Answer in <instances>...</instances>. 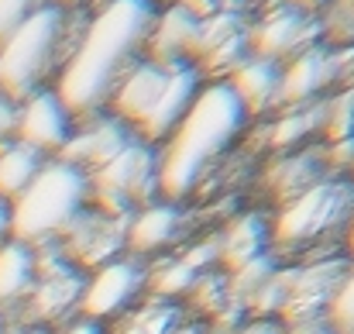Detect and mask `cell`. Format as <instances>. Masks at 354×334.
<instances>
[{
    "label": "cell",
    "instance_id": "83f0119b",
    "mask_svg": "<svg viewBox=\"0 0 354 334\" xmlns=\"http://www.w3.org/2000/svg\"><path fill=\"white\" fill-rule=\"evenodd\" d=\"M327 331L330 334H354V265H348L330 307H327Z\"/></svg>",
    "mask_w": 354,
    "mask_h": 334
},
{
    "label": "cell",
    "instance_id": "484cf974",
    "mask_svg": "<svg viewBox=\"0 0 354 334\" xmlns=\"http://www.w3.org/2000/svg\"><path fill=\"white\" fill-rule=\"evenodd\" d=\"M292 279H296V269H282V265H279V269L265 279V286L248 300V310H251L254 317H272V321H279V314H282V307H286V300H289Z\"/></svg>",
    "mask_w": 354,
    "mask_h": 334
},
{
    "label": "cell",
    "instance_id": "8fae6325",
    "mask_svg": "<svg viewBox=\"0 0 354 334\" xmlns=\"http://www.w3.org/2000/svg\"><path fill=\"white\" fill-rule=\"evenodd\" d=\"M131 141H138L134 128H127L114 114H97V117H86V121L73 124V134H69V141L62 145V152L55 159H62L69 166H80L83 173H93V169L107 166Z\"/></svg>",
    "mask_w": 354,
    "mask_h": 334
},
{
    "label": "cell",
    "instance_id": "4dcf8cb0",
    "mask_svg": "<svg viewBox=\"0 0 354 334\" xmlns=\"http://www.w3.org/2000/svg\"><path fill=\"white\" fill-rule=\"evenodd\" d=\"M14 131H17V104L0 97V145L14 141Z\"/></svg>",
    "mask_w": 354,
    "mask_h": 334
},
{
    "label": "cell",
    "instance_id": "74e56055",
    "mask_svg": "<svg viewBox=\"0 0 354 334\" xmlns=\"http://www.w3.org/2000/svg\"><path fill=\"white\" fill-rule=\"evenodd\" d=\"M344 241H348V255L354 258V214L348 218V224H344Z\"/></svg>",
    "mask_w": 354,
    "mask_h": 334
},
{
    "label": "cell",
    "instance_id": "b9f144b4",
    "mask_svg": "<svg viewBox=\"0 0 354 334\" xmlns=\"http://www.w3.org/2000/svg\"><path fill=\"white\" fill-rule=\"evenodd\" d=\"M310 334H330V331H327V328H324V331H310Z\"/></svg>",
    "mask_w": 354,
    "mask_h": 334
},
{
    "label": "cell",
    "instance_id": "7bdbcfd3",
    "mask_svg": "<svg viewBox=\"0 0 354 334\" xmlns=\"http://www.w3.org/2000/svg\"><path fill=\"white\" fill-rule=\"evenodd\" d=\"M0 331H3V321H0Z\"/></svg>",
    "mask_w": 354,
    "mask_h": 334
},
{
    "label": "cell",
    "instance_id": "d6986e66",
    "mask_svg": "<svg viewBox=\"0 0 354 334\" xmlns=\"http://www.w3.org/2000/svg\"><path fill=\"white\" fill-rule=\"evenodd\" d=\"M35 279H38L35 248L14 238L3 241L0 245V314L24 307L35 290Z\"/></svg>",
    "mask_w": 354,
    "mask_h": 334
},
{
    "label": "cell",
    "instance_id": "277c9868",
    "mask_svg": "<svg viewBox=\"0 0 354 334\" xmlns=\"http://www.w3.org/2000/svg\"><path fill=\"white\" fill-rule=\"evenodd\" d=\"M90 207V173L48 159L41 173L10 200V238L31 248L52 245Z\"/></svg>",
    "mask_w": 354,
    "mask_h": 334
},
{
    "label": "cell",
    "instance_id": "836d02e7",
    "mask_svg": "<svg viewBox=\"0 0 354 334\" xmlns=\"http://www.w3.org/2000/svg\"><path fill=\"white\" fill-rule=\"evenodd\" d=\"M59 334H104V324H93V321H83V317H76L73 324H66Z\"/></svg>",
    "mask_w": 354,
    "mask_h": 334
},
{
    "label": "cell",
    "instance_id": "ab89813d",
    "mask_svg": "<svg viewBox=\"0 0 354 334\" xmlns=\"http://www.w3.org/2000/svg\"><path fill=\"white\" fill-rule=\"evenodd\" d=\"M151 3H155V7H158V3H162V7H165V3H172V0H151Z\"/></svg>",
    "mask_w": 354,
    "mask_h": 334
},
{
    "label": "cell",
    "instance_id": "1f68e13d",
    "mask_svg": "<svg viewBox=\"0 0 354 334\" xmlns=\"http://www.w3.org/2000/svg\"><path fill=\"white\" fill-rule=\"evenodd\" d=\"M172 3H179L183 10H189L196 21H203V17H210V14L224 10V0H172Z\"/></svg>",
    "mask_w": 354,
    "mask_h": 334
},
{
    "label": "cell",
    "instance_id": "f35d334b",
    "mask_svg": "<svg viewBox=\"0 0 354 334\" xmlns=\"http://www.w3.org/2000/svg\"><path fill=\"white\" fill-rule=\"evenodd\" d=\"M52 3H59V7H66V10H76V7H86L90 0H52Z\"/></svg>",
    "mask_w": 354,
    "mask_h": 334
},
{
    "label": "cell",
    "instance_id": "603a6c76",
    "mask_svg": "<svg viewBox=\"0 0 354 334\" xmlns=\"http://www.w3.org/2000/svg\"><path fill=\"white\" fill-rule=\"evenodd\" d=\"M179 307L172 300H148V304H134L127 314H120L118 324L104 334H176L179 331Z\"/></svg>",
    "mask_w": 354,
    "mask_h": 334
},
{
    "label": "cell",
    "instance_id": "2e32d148",
    "mask_svg": "<svg viewBox=\"0 0 354 334\" xmlns=\"http://www.w3.org/2000/svg\"><path fill=\"white\" fill-rule=\"evenodd\" d=\"M165 80H169V73H165L162 66L141 59L118 83V90H114V97H111V104H107V114H114L127 128H138V124L148 117V111L155 107V100H158Z\"/></svg>",
    "mask_w": 354,
    "mask_h": 334
},
{
    "label": "cell",
    "instance_id": "d6a6232c",
    "mask_svg": "<svg viewBox=\"0 0 354 334\" xmlns=\"http://www.w3.org/2000/svg\"><path fill=\"white\" fill-rule=\"evenodd\" d=\"M234 334H286V328L279 321H272V317H254L244 328H237Z\"/></svg>",
    "mask_w": 354,
    "mask_h": 334
},
{
    "label": "cell",
    "instance_id": "4fadbf2b",
    "mask_svg": "<svg viewBox=\"0 0 354 334\" xmlns=\"http://www.w3.org/2000/svg\"><path fill=\"white\" fill-rule=\"evenodd\" d=\"M200 87H203V76H200V69H196L193 62H189V66H179V69H169V80H165V87H162L155 107L134 128V134H138L145 145H155V148L165 145L169 134L179 128V121L189 114L196 94H200Z\"/></svg>",
    "mask_w": 354,
    "mask_h": 334
},
{
    "label": "cell",
    "instance_id": "ffe728a7",
    "mask_svg": "<svg viewBox=\"0 0 354 334\" xmlns=\"http://www.w3.org/2000/svg\"><path fill=\"white\" fill-rule=\"evenodd\" d=\"M265 252H272V231H268L261 214H241L217 238V262L227 272H234L244 262H251Z\"/></svg>",
    "mask_w": 354,
    "mask_h": 334
},
{
    "label": "cell",
    "instance_id": "7402d4cb",
    "mask_svg": "<svg viewBox=\"0 0 354 334\" xmlns=\"http://www.w3.org/2000/svg\"><path fill=\"white\" fill-rule=\"evenodd\" d=\"M48 162V155H41L38 148L24 145V141H7L0 145V197L14 200Z\"/></svg>",
    "mask_w": 354,
    "mask_h": 334
},
{
    "label": "cell",
    "instance_id": "8d00e7d4",
    "mask_svg": "<svg viewBox=\"0 0 354 334\" xmlns=\"http://www.w3.org/2000/svg\"><path fill=\"white\" fill-rule=\"evenodd\" d=\"M0 334H48V328H38V324H21V328H3Z\"/></svg>",
    "mask_w": 354,
    "mask_h": 334
},
{
    "label": "cell",
    "instance_id": "e575fe53",
    "mask_svg": "<svg viewBox=\"0 0 354 334\" xmlns=\"http://www.w3.org/2000/svg\"><path fill=\"white\" fill-rule=\"evenodd\" d=\"M10 241V200L0 197V245Z\"/></svg>",
    "mask_w": 354,
    "mask_h": 334
},
{
    "label": "cell",
    "instance_id": "7c38bea8",
    "mask_svg": "<svg viewBox=\"0 0 354 334\" xmlns=\"http://www.w3.org/2000/svg\"><path fill=\"white\" fill-rule=\"evenodd\" d=\"M69 134H73V117L62 107V100L55 97L52 87H45L17 104V131H14L17 141L55 159L62 152V145L69 141Z\"/></svg>",
    "mask_w": 354,
    "mask_h": 334
},
{
    "label": "cell",
    "instance_id": "4316f807",
    "mask_svg": "<svg viewBox=\"0 0 354 334\" xmlns=\"http://www.w3.org/2000/svg\"><path fill=\"white\" fill-rule=\"evenodd\" d=\"M320 24L327 49L354 45V0H330V7L320 14Z\"/></svg>",
    "mask_w": 354,
    "mask_h": 334
},
{
    "label": "cell",
    "instance_id": "7a4b0ae2",
    "mask_svg": "<svg viewBox=\"0 0 354 334\" xmlns=\"http://www.w3.org/2000/svg\"><path fill=\"white\" fill-rule=\"evenodd\" d=\"M248 121L251 117L227 83H203L189 114L169 141L158 145V197L165 204L186 200Z\"/></svg>",
    "mask_w": 354,
    "mask_h": 334
},
{
    "label": "cell",
    "instance_id": "44dd1931",
    "mask_svg": "<svg viewBox=\"0 0 354 334\" xmlns=\"http://www.w3.org/2000/svg\"><path fill=\"white\" fill-rule=\"evenodd\" d=\"M320 179H324V159L313 155V152H299V155H292V159L275 162V166L268 169V176H265V186H268V193L286 207L289 200H296L299 193H306V190L317 186Z\"/></svg>",
    "mask_w": 354,
    "mask_h": 334
},
{
    "label": "cell",
    "instance_id": "30bf717a",
    "mask_svg": "<svg viewBox=\"0 0 354 334\" xmlns=\"http://www.w3.org/2000/svg\"><path fill=\"white\" fill-rule=\"evenodd\" d=\"M127 218H111L97 207H86L76 221L66 227V234L55 241L62 248V255L80 265V269H97L111 258L124 255V241H127Z\"/></svg>",
    "mask_w": 354,
    "mask_h": 334
},
{
    "label": "cell",
    "instance_id": "5b68a950",
    "mask_svg": "<svg viewBox=\"0 0 354 334\" xmlns=\"http://www.w3.org/2000/svg\"><path fill=\"white\" fill-rule=\"evenodd\" d=\"M354 214V183L351 179H320L317 186H310L306 193H299L296 200H289L272 231V248L286 252V248H306L313 241H320L324 234H330L334 227H344L348 218Z\"/></svg>",
    "mask_w": 354,
    "mask_h": 334
},
{
    "label": "cell",
    "instance_id": "5bb4252c",
    "mask_svg": "<svg viewBox=\"0 0 354 334\" xmlns=\"http://www.w3.org/2000/svg\"><path fill=\"white\" fill-rule=\"evenodd\" d=\"M337 83V62L334 49L324 42L296 52L289 62H282V87H279V107H306L313 104L327 87Z\"/></svg>",
    "mask_w": 354,
    "mask_h": 334
},
{
    "label": "cell",
    "instance_id": "52a82bcc",
    "mask_svg": "<svg viewBox=\"0 0 354 334\" xmlns=\"http://www.w3.org/2000/svg\"><path fill=\"white\" fill-rule=\"evenodd\" d=\"M348 258H327V262H313V265H299L289 300L279 314V324L286 334H310L327 328V307L348 272Z\"/></svg>",
    "mask_w": 354,
    "mask_h": 334
},
{
    "label": "cell",
    "instance_id": "e0dca14e",
    "mask_svg": "<svg viewBox=\"0 0 354 334\" xmlns=\"http://www.w3.org/2000/svg\"><path fill=\"white\" fill-rule=\"evenodd\" d=\"M183 231V211L179 204H148L141 211L131 214L127 221V241H124V252L141 258V255H151V252H162L169 248Z\"/></svg>",
    "mask_w": 354,
    "mask_h": 334
},
{
    "label": "cell",
    "instance_id": "d4e9b609",
    "mask_svg": "<svg viewBox=\"0 0 354 334\" xmlns=\"http://www.w3.org/2000/svg\"><path fill=\"white\" fill-rule=\"evenodd\" d=\"M324 114H327V104H306V107H292L286 117L275 121L272 128V148H292L299 145L313 128H324Z\"/></svg>",
    "mask_w": 354,
    "mask_h": 334
},
{
    "label": "cell",
    "instance_id": "ac0fdd59",
    "mask_svg": "<svg viewBox=\"0 0 354 334\" xmlns=\"http://www.w3.org/2000/svg\"><path fill=\"white\" fill-rule=\"evenodd\" d=\"M224 83L237 94V100L248 111V117H254V114L279 107L282 62H272V59H261V55H248Z\"/></svg>",
    "mask_w": 354,
    "mask_h": 334
},
{
    "label": "cell",
    "instance_id": "9c48e42d",
    "mask_svg": "<svg viewBox=\"0 0 354 334\" xmlns=\"http://www.w3.org/2000/svg\"><path fill=\"white\" fill-rule=\"evenodd\" d=\"M324 38V24L317 14H306L299 7H292L289 0L272 3L258 21L248 24V42H251V55L272 59V62H289L296 52L317 45L313 38Z\"/></svg>",
    "mask_w": 354,
    "mask_h": 334
},
{
    "label": "cell",
    "instance_id": "3957f363",
    "mask_svg": "<svg viewBox=\"0 0 354 334\" xmlns=\"http://www.w3.org/2000/svg\"><path fill=\"white\" fill-rule=\"evenodd\" d=\"M80 10V7H76ZM45 0L3 45H0V97L21 104L31 94L52 87L69 62L76 42H69L73 14Z\"/></svg>",
    "mask_w": 354,
    "mask_h": 334
},
{
    "label": "cell",
    "instance_id": "9a60e30c",
    "mask_svg": "<svg viewBox=\"0 0 354 334\" xmlns=\"http://www.w3.org/2000/svg\"><path fill=\"white\" fill-rule=\"evenodd\" d=\"M196 24L200 21L189 10H183L179 3L158 7V14L151 21V31H148V42H145V59L162 66L165 73L179 69V66H189L193 62Z\"/></svg>",
    "mask_w": 354,
    "mask_h": 334
},
{
    "label": "cell",
    "instance_id": "6da1fadb",
    "mask_svg": "<svg viewBox=\"0 0 354 334\" xmlns=\"http://www.w3.org/2000/svg\"><path fill=\"white\" fill-rule=\"evenodd\" d=\"M158 7L151 0H111L93 10L69 62L52 83L73 124L107 114L118 83L145 59V42Z\"/></svg>",
    "mask_w": 354,
    "mask_h": 334
},
{
    "label": "cell",
    "instance_id": "f1b7e54d",
    "mask_svg": "<svg viewBox=\"0 0 354 334\" xmlns=\"http://www.w3.org/2000/svg\"><path fill=\"white\" fill-rule=\"evenodd\" d=\"M324 131L334 141H348L354 138V90L327 100V114H324Z\"/></svg>",
    "mask_w": 354,
    "mask_h": 334
},
{
    "label": "cell",
    "instance_id": "d590c367",
    "mask_svg": "<svg viewBox=\"0 0 354 334\" xmlns=\"http://www.w3.org/2000/svg\"><path fill=\"white\" fill-rule=\"evenodd\" d=\"M289 3H292V7H299V10H306V14H317V17L330 7V0H289Z\"/></svg>",
    "mask_w": 354,
    "mask_h": 334
},
{
    "label": "cell",
    "instance_id": "f546056e",
    "mask_svg": "<svg viewBox=\"0 0 354 334\" xmlns=\"http://www.w3.org/2000/svg\"><path fill=\"white\" fill-rule=\"evenodd\" d=\"M45 0H0V45L41 7Z\"/></svg>",
    "mask_w": 354,
    "mask_h": 334
},
{
    "label": "cell",
    "instance_id": "ba28073f",
    "mask_svg": "<svg viewBox=\"0 0 354 334\" xmlns=\"http://www.w3.org/2000/svg\"><path fill=\"white\" fill-rule=\"evenodd\" d=\"M145 286H148V269L141 265V258L124 252L118 258L97 265L86 276L83 300H80V317L93 321V324L118 321L120 314H127L138 304Z\"/></svg>",
    "mask_w": 354,
    "mask_h": 334
},
{
    "label": "cell",
    "instance_id": "8992f818",
    "mask_svg": "<svg viewBox=\"0 0 354 334\" xmlns=\"http://www.w3.org/2000/svg\"><path fill=\"white\" fill-rule=\"evenodd\" d=\"M35 265H38V279H35L28 304H24L28 324H38V328L73 324L76 314H80L86 272L80 265H73L55 241L35 248Z\"/></svg>",
    "mask_w": 354,
    "mask_h": 334
},
{
    "label": "cell",
    "instance_id": "cb8c5ba5",
    "mask_svg": "<svg viewBox=\"0 0 354 334\" xmlns=\"http://www.w3.org/2000/svg\"><path fill=\"white\" fill-rule=\"evenodd\" d=\"M275 269H279L275 252H265V255H258V258L244 262L241 269L227 272V297H231V304H237V307H248V300H251V297L265 286V279H268Z\"/></svg>",
    "mask_w": 354,
    "mask_h": 334
},
{
    "label": "cell",
    "instance_id": "60d3db41",
    "mask_svg": "<svg viewBox=\"0 0 354 334\" xmlns=\"http://www.w3.org/2000/svg\"><path fill=\"white\" fill-rule=\"evenodd\" d=\"M348 173H351V183H354V162H351V166H348Z\"/></svg>",
    "mask_w": 354,
    "mask_h": 334
}]
</instances>
